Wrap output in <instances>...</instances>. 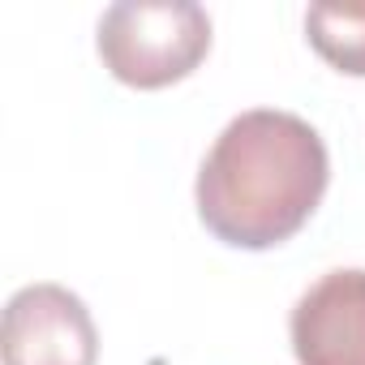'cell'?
<instances>
[{"instance_id":"obj_3","label":"cell","mask_w":365,"mask_h":365,"mask_svg":"<svg viewBox=\"0 0 365 365\" xmlns=\"http://www.w3.org/2000/svg\"><path fill=\"white\" fill-rule=\"evenodd\" d=\"M99 331L78 292L31 284L5 305V365H95Z\"/></svg>"},{"instance_id":"obj_2","label":"cell","mask_w":365,"mask_h":365,"mask_svg":"<svg viewBox=\"0 0 365 365\" xmlns=\"http://www.w3.org/2000/svg\"><path fill=\"white\" fill-rule=\"evenodd\" d=\"M211 52V18L194 0H120L99 22L108 73L138 91L190 78Z\"/></svg>"},{"instance_id":"obj_1","label":"cell","mask_w":365,"mask_h":365,"mask_svg":"<svg viewBox=\"0 0 365 365\" xmlns=\"http://www.w3.org/2000/svg\"><path fill=\"white\" fill-rule=\"evenodd\" d=\"M327 176V146L309 120L279 108L241 112L202 159L198 220L237 250L284 245L318 211Z\"/></svg>"},{"instance_id":"obj_5","label":"cell","mask_w":365,"mask_h":365,"mask_svg":"<svg viewBox=\"0 0 365 365\" xmlns=\"http://www.w3.org/2000/svg\"><path fill=\"white\" fill-rule=\"evenodd\" d=\"M305 35L331 69L365 78V5H314L305 14Z\"/></svg>"},{"instance_id":"obj_4","label":"cell","mask_w":365,"mask_h":365,"mask_svg":"<svg viewBox=\"0 0 365 365\" xmlns=\"http://www.w3.org/2000/svg\"><path fill=\"white\" fill-rule=\"evenodd\" d=\"M288 331L301 365H365V271H327L297 301Z\"/></svg>"}]
</instances>
